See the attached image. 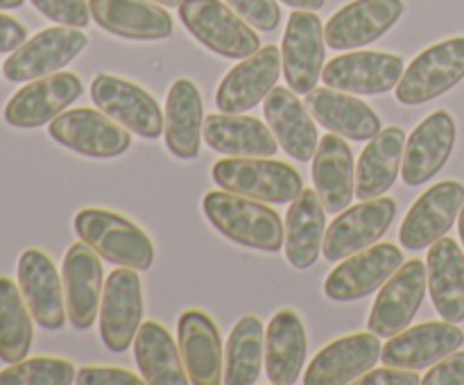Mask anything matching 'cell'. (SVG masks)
I'll return each mask as SVG.
<instances>
[{
  "label": "cell",
  "mask_w": 464,
  "mask_h": 385,
  "mask_svg": "<svg viewBox=\"0 0 464 385\" xmlns=\"http://www.w3.org/2000/svg\"><path fill=\"white\" fill-rule=\"evenodd\" d=\"M281 71H284V66H281V50L276 45L258 48L252 57L243 59L238 66H234L222 77L220 86L216 91L218 111H252L275 89Z\"/></svg>",
  "instance_id": "obj_18"
},
{
  "label": "cell",
  "mask_w": 464,
  "mask_h": 385,
  "mask_svg": "<svg viewBox=\"0 0 464 385\" xmlns=\"http://www.w3.org/2000/svg\"><path fill=\"white\" fill-rule=\"evenodd\" d=\"M77 370L63 358H23L0 371V385H71Z\"/></svg>",
  "instance_id": "obj_38"
},
{
  "label": "cell",
  "mask_w": 464,
  "mask_h": 385,
  "mask_svg": "<svg viewBox=\"0 0 464 385\" xmlns=\"http://www.w3.org/2000/svg\"><path fill=\"white\" fill-rule=\"evenodd\" d=\"M32 320L21 288L9 276H0V361L12 365L30 353L34 340Z\"/></svg>",
  "instance_id": "obj_37"
},
{
  "label": "cell",
  "mask_w": 464,
  "mask_h": 385,
  "mask_svg": "<svg viewBox=\"0 0 464 385\" xmlns=\"http://www.w3.org/2000/svg\"><path fill=\"white\" fill-rule=\"evenodd\" d=\"M403 16V0H352L324 25L331 50H358L388 34Z\"/></svg>",
  "instance_id": "obj_17"
},
{
  "label": "cell",
  "mask_w": 464,
  "mask_h": 385,
  "mask_svg": "<svg viewBox=\"0 0 464 385\" xmlns=\"http://www.w3.org/2000/svg\"><path fill=\"white\" fill-rule=\"evenodd\" d=\"M77 385H140L143 376L131 374L121 367H82L77 370Z\"/></svg>",
  "instance_id": "obj_41"
},
{
  "label": "cell",
  "mask_w": 464,
  "mask_h": 385,
  "mask_svg": "<svg viewBox=\"0 0 464 385\" xmlns=\"http://www.w3.org/2000/svg\"><path fill=\"white\" fill-rule=\"evenodd\" d=\"M27 41V30L16 18L0 14V54H12Z\"/></svg>",
  "instance_id": "obj_44"
},
{
  "label": "cell",
  "mask_w": 464,
  "mask_h": 385,
  "mask_svg": "<svg viewBox=\"0 0 464 385\" xmlns=\"http://www.w3.org/2000/svg\"><path fill=\"white\" fill-rule=\"evenodd\" d=\"M48 21L66 27L84 30L91 21V9L86 0H30Z\"/></svg>",
  "instance_id": "obj_39"
},
{
  "label": "cell",
  "mask_w": 464,
  "mask_h": 385,
  "mask_svg": "<svg viewBox=\"0 0 464 385\" xmlns=\"http://www.w3.org/2000/svg\"><path fill=\"white\" fill-rule=\"evenodd\" d=\"M313 184L329 213H343L356 195L353 152L343 136L329 134L320 140L313 157Z\"/></svg>",
  "instance_id": "obj_30"
},
{
  "label": "cell",
  "mask_w": 464,
  "mask_h": 385,
  "mask_svg": "<svg viewBox=\"0 0 464 385\" xmlns=\"http://www.w3.org/2000/svg\"><path fill=\"white\" fill-rule=\"evenodd\" d=\"M75 234L100 258L121 267L148 272L154 265V245L150 236L121 213L107 208H82L75 216Z\"/></svg>",
  "instance_id": "obj_2"
},
{
  "label": "cell",
  "mask_w": 464,
  "mask_h": 385,
  "mask_svg": "<svg viewBox=\"0 0 464 385\" xmlns=\"http://www.w3.org/2000/svg\"><path fill=\"white\" fill-rule=\"evenodd\" d=\"M68 320L77 331H89L100 315L104 272L100 254L82 240L68 247L62 265Z\"/></svg>",
  "instance_id": "obj_23"
},
{
  "label": "cell",
  "mask_w": 464,
  "mask_h": 385,
  "mask_svg": "<svg viewBox=\"0 0 464 385\" xmlns=\"http://www.w3.org/2000/svg\"><path fill=\"white\" fill-rule=\"evenodd\" d=\"M406 63L399 54L379 50H352L331 59L322 80L331 89L352 95H383L397 89Z\"/></svg>",
  "instance_id": "obj_14"
},
{
  "label": "cell",
  "mask_w": 464,
  "mask_h": 385,
  "mask_svg": "<svg viewBox=\"0 0 464 385\" xmlns=\"http://www.w3.org/2000/svg\"><path fill=\"white\" fill-rule=\"evenodd\" d=\"M179 351L186 374L193 385H218L225 379V351L222 338L211 315L202 311H186L177 322Z\"/></svg>",
  "instance_id": "obj_24"
},
{
  "label": "cell",
  "mask_w": 464,
  "mask_h": 385,
  "mask_svg": "<svg viewBox=\"0 0 464 385\" xmlns=\"http://www.w3.org/2000/svg\"><path fill=\"white\" fill-rule=\"evenodd\" d=\"M54 143L89 159H113L130 149V131L100 109H71L48 125Z\"/></svg>",
  "instance_id": "obj_10"
},
{
  "label": "cell",
  "mask_w": 464,
  "mask_h": 385,
  "mask_svg": "<svg viewBox=\"0 0 464 385\" xmlns=\"http://www.w3.org/2000/svg\"><path fill=\"white\" fill-rule=\"evenodd\" d=\"M25 0H0V9H18Z\"/></svg>",
  "instance_id": "obj_46"
},
{
  "label": "cell",
  "mask_w": 464,
  "mask_h": 385,
  "mask_svg": "<svg viewBox=\"0 0 464 385\" xmlns=\"http://www.w3.org/2000/svg\"><path fill=\"white\" fill-rule=\"evenodd\" d=\"M429 279L426 263L420 258L406 261L379 290L370 311L367 329L379 338H392L411 326L424 302Z\"/></svg>",
  "instance_id": "obj_12"
},
{
  "label": "cell",
  "mask_w": 464,
  "mask_h": 385,
  "mask_svg": "<svg viewBox=\"0 0 464 385\" xmlns=\"http://www.w3.org/2000/svg\"><path fill=\"white\" fill-rule=\"evenodd\" d=\"M464 344V331L456 322H424L392 335L381 351L383 365L401 370H426L458 351Z\"/></svg>",
  "instance_id": "obj_21"
},
{
  "label": "cell",
  "mask_w": 464,
  "mask_h": 385,
  "mask_svg": "<svg viewBox=\"0 0 464 385\" xmlns=\"http://www.w3.org/2000/svg\"><path fill=\"white\" fill-rule=\"evenodd\" d=\"M152 3L161 5V7H179V5L184 3V0H152Z\"/></svg>",
  "instance_id": "obj_47"
},
{
  "label": "cell",
  "mask_w": 464,
  "mask_h": 385,
  "mask_svg": "<svg viewBox=\"0 0 464 385\" xmlns=\"http://www.w3.org/2000/svg\"><path fill=\"white\" fill-rule=\"evenodd\" d=\"M143 284L139 270L118 267L107 276L100 302V338L113 353H125L143 324Z\"/></svg>",
  "instance_id": "obj_6"
},
{
  "label": "cell",
  "mask_w": 464,
  "mask_h": 385,
  "mask_svg": "<svg viewBox=\"0 0 464 385\" xmlns=\"http://www.w3.org/2000/svg\"><path fill=\"white\" fill-rule=\"evenodd\" d=\"M458 231H460V240H462V247H464V204L460 208V216H458Z\"/></svg>",
  "instance_id": "obj_48"
},
{
  "label": "cell",
  "mask_w": 464,
  "mask_h": 385,
  "mask_svg": "<svg viewBox=\"0 0 464 385\" xmlns=\"http://www.w3.org/2000/svg\"><path fill=\"white\" fill-rule=\"evenodd\" d=\"M324 213L326 208L317 190H302L290 202L288 217H285L284 254L295 270H308L320 258L326 234Z\"/></svg>",
  "instance_id": "obj_31"
},
{
  "label": "cell",
  "mask_w": 464,
  "mask_h": 385,
  "mask_svg": "<svg viewBox=\"0 0 464 385\" xmlns=\"http://www.w3.org/2000/svg\"><path fill=\"white\" fill-rule=\"evenodd\" d=\"M179 18L195 41L225 59H247L261 48L254 27L222 0H184Z\"/></svg>",
  "instance_id": "obj_4"
},
{
  "label": "cell",
  "mask_w": 464,
  "mask_h": 385,
  "mask_svg": "<svg viewBox=\"0 0 464 385\" xmlns=\"http://www.w3.org/2000/svg\"><path fill=\"white\" fill-rule=\"evenodd\" d=\"M394 216H397V202L385 195L362 199L356 207H347L326 229L324 245H322L324 258L338 263L376 245L388 234Z\"/></svg>",
  "instance_id": "obj_8"
},
{
  "label": "cell",
  "mask_w": 464,
  "mask_h": 385,
  "mask_svg": "<svg viewBox=\"0 0 464 385\" xmlns=\"http://www.w3.org/2000/svg\"><path fill=\"white\" fill-rule=\"evenodd\" d=\"M308 351L306 326L293 308H284L270 320L266 333V371L270 383H297Z\"/></svg>",
  "instance_id": "obj_33"
},
{
  "label": "cell",
  "mask_w": 464,
  "mask_h": 385,
  "mask_svg": "<svg viewBox=\"0 0 464 385\" xmlns=\"http://www.w3.org/2000/svg\"><path fill=\"white\" fill-rule=\"evenodd\" d=\"M381 340L372 331L352 333L334 340L317 351L311 365L306 367L304 383L306 385H347L356 383L362 374L374 370L381 361Z\"/></svg>",
  "instance_id": "obj_22"
},
{
  "label": "cell",
  "mask_w": 464,
  "mask_h": 385,
  "mask_svg": "<svg viewBox=\"0 0 464 385\" xmlns=\"http://www.w3.org/2000/svg\"><path fill=\"white\" fill-rule=\"evenodd\" d=\"M429 293L438 315L447 322L464 320V252L453 238H440L426 256Z\"/></svg>",
  "instance_id": "obj_32"
},
{
  "label": "cell",
  "mask_w": 464,
  "mask_h": 385,
  "mask_svg": "<svg viewBox=\"0 0 464 385\" xmlns=\"http://www.w3.org/2000/svg\"><path fill=\"white\" fill-rule=\"evenodd\" d=\"M462 204L464 186L460 181L447 179L430 186L403 217L401 229H399L401 247L420 252L444 238L456 225Z\"/></svg>",
  "instance_id": "obj_15"
},
{
  "label": "cell",
  "mask_w": 464,
  "mask_h": 385,
  "mask_svg": "<svg viewBox=\"0 0 464 385\" xmlns=\"http://www.w3.org/2000/svg\"><path fill=\"white\" fill-rule=\"evenodd\" d=\"M204 143L227 157H275L279 149L270 125L243 113H211L204 118Z\"/></svg>",
  "instance_id": "obj_29"
},
{
  "label": "cell",
  "mask_w": 464,
  "mask_h": 385,
  "mask_svg": "<svg viewBox=\"0 0 464 385\" xmlns=\"http://www.w3.org/2000/svg\"><path fill=\"white\" fill-rule=\"evenodd\" d=\"M134 356L140 376L150 385H186L190 383L186 374L181 351L175 338L159 322H143L134 338Z\"/></svg>",
  "instance_id": "obj_35"
},
{
  "label": "cell",
  "mask_w": 464,
  "mask_h": 385,
  "mask_svg": "<svg viewBox=\"0 0 464 385\" xmlns=\"http://www.w3.org/2000/svg\"><path fill=\"white\" fill-rule=\"evenodd\" d=\"M306 107L324 130L343 139L361 143L372 140L381 131V118L370 104L331 86L306 93Z\"/></svg>",
  "instance_id": "obj_28"
},
{
  "label": "cell",
  "mask_w": 464,
  "mask_h": 385,
  "mask_svg": "<svg viewBox=\"0 0 464 385\" xmlns=\"http://www.w3.org/2000/svg\"><path fill=\"white\" fill-rule=\"evenodd\" d=\"M361 385H420V374L415 370H401V367H381V370H370L356 380Z\"/></svg>",
  "instance_id": "obj_43"
},
{
  "label": "cell",
  "mask_w": 464,
  "mask_h": 385,
  "mask_svg": "<svg viewBox=\"0 0 464 385\" xmlns=\"http://www.w3.org/2000/svg\"><path fill=\"white\" fill-rule=\"evenodd\" d=\"M163 136L172 157L181 161L199 157L204 140V102L198 84L190 80H175L163 109Z\"/></svg>",
  "instance_id": "obj_27"
},
{
  "label": "cell",
  "mask_w": 464,
  "mask_h": 385,
  "mask_svg": "<svg viewBox=\"0 0 464 385\" xmlns=\"http://www.w3.org/2000/svg\"><path fill=\"white\" fill-rule=\"evenodd\" d=\"M279 3L288 5L293 9H306V12H317V9L324 7L326 0H279Z\"/></svg>",
  "instance_id": "obj_45"
},
{
  "label": "cell",
  "mask_w": 464,
  "mask_h": 385,
  "mask_svg": "<svg viewBox=\"0 0 464 385\" xmlns=\"http://www.w3.org/2000/svg\"><path fill=\"white\" fill-rule=\"evenodd\" d=\"M18 288L36 324L45 331H59L66 324V294L63 279L53 258L41 249H25L18 258Z\"/></svg>",
  "instance_id": "obj_19"
},
{
  "label": "cell",
  "mask_w": 464,
  "mask_h": 385,
  "mask_svg": "<svg viewBox=\"0 0 464 385\" xmlns=\"http://www.w3.org/2000/svg\"><path fill=\"white\" fill-rule=\"evenodd\" d=\"M254 30L275 32L281 23L279 0H225Z\"/></svg>",
  "instance_id": "obj_40"
},
{
  "label": "cell",
  "mask_w": 464,
  "mask_h": 385,
  "mask_svg": "<svg viewBox=\"0 0 464 385\" xmlns=\"http://www.w3.org/2000/svg\"><path fill=\"white\" fill-rule=\"evenodd\" d=\"M91 100L130 134L157 140L163 131V113L157 100L139 84L100 72L91 82Z\"/></svg>",
  "instance_id": "obj_7"
},
{
  "label": "cell",
  "mask_w": 464,
  "mask_h": 385,
  "mask_svg": "<svg viewBox=\"0 0 464 385\" xmlns=\"http://www.w3.org/2000/svg\"><path fill=\"white\" fill-rule=\"evenodd\" d=\"M406 131L401 127H385L362 149L356 166V197L374 199L388 193L401 175Z\"/></svg>",
  "instance_id": "obj_34"
},
{
  "label": "cell",
  "mask_w": 464,
  "mask_h": 385,
  "mask_svg": "<svg viewBox=\"0 0 464 385\" xmlns=\"http://www.w3.org/2000/svg\"><path fill=\"white\" fill-rule=\"evenodd\" d=\"M202 208L213 229L231 243L270 254L284 249V220L266 202L229 190H211L204 195Z\"/></svg>",
  "instance_id": "obj_1"
},
{
  "label": "cell",
  "mask_w": 464,
  "mask_h": 385,
  "mask_svg": "<svg viewBox=\"0 0 464 385\" xmlns=\"http://www.w3.org/2000/svg\"><path fill=\"white\" fill-rule=\"evenodd\" d=\"M89 43V36L80 27H48L27 39L21 48L14 50L3 63V75L9 82H34L59 72L72 62Z\"/></svg>",
  "instance_id": "obj_9"
},
{
  "label": "cell",
  "mask_w": 464,
  "mask_h": 385,
  "mask_svg": "<svg viewBox=\"0 0 464 385\" xmlns=\"http://www.w3.org/2000/svg\"><path fill=\"white\" fill-rule=\"evenodd\" d=\"M458 127L449 111L440 109L426 116L406 139L401 179L408 186H421L433 179L456 148Z\"/></svg>",
  "instance_id": "obj_20"
},
{
  "label": "cell",
  "mask_w": 464,
  "mask_h": 385,
  "mask_svg": "<svg viewBox=\"0 0 464 385\" xmlns=\"http://www.w3.org/2000/svg\"><path fill=\"white\" fill-rule=\"evenodd\" d=\"M263 116L288 157L295 161H311L315 157L320 145L315 118L295 91L275 86L263 100Z\"/></svg>",
  "instance_id": "obj_26"
},
{
  "label": "cell",
  "mask_w": 464,
  "mask_h": 385,
  "mask_svg": "<svg viewBox=\"0 0 464 385\" xmlns=\"http://www.w3.org/2000/svg\"><path fill=\"white\" fill-rule=\"evenodd\" d=\"M464 80V36L440 41L417 54L397 84V102L426 104Z\"/></svg>",
  "instance_id": "obj_5"
},
{
  "label": "cell",
  "mask_w": 464,
  "mask_h": 385,
  "mask_svg": "<svg viewBox=\"0 0 464 385\" xmlns=\"http://www.w3.org/2000/svg\"><path fill=\"white\" fill-rule=\"evenodd\" d=\"M324 25L315 12L297 9L290 14L281 41V66L288 89L306 95L315 89L324 71Z\"/></svg>",
  "instance_id": "obj_11"
},
{
  "label": "cell",
  "mask_w": 464,
  "mask_h": 385,
  "mask_svg": "<svg viewBox=\"0 0 464 385\" xmlns=\"http://www.w3.org/2000/svg\"><path fill=\"white\" fill-rule=\"evenodd\" d=\"M211 177L222 190L266 204H288L304 190L302 175L270 157L220 159L211 168Z\"/></svg>",
  "instance_id": "obj_3"
},
{
  "label": "cell",
  "mask_w": 464,
  "mask_h": 385,
  "mask_svg": "<svg viewBox=\"0 0 464 385\" xmlns=\"http://www.w3.org/2000/svg\"><path fill=\"white\" fill-rule=\"evenodd\" d=\"M424 385H464V351H453L435 362L421 379Z\"/></svg>",
  "instance_id": "obj_42"
},
{
  "label": "cell",
  "mask_w": 464,
  "mask_h": 385,
  "mask_svg": "<svg viewBox=\"0 0 464 385\" xmlns=\"http://www.w3.org/2000/svg\"><path fill=\"white\" fill-rule=\"evenodd\" d=\"M82 93H84V84L75 72H53L16 91L5 104L3 118L7 125L18 127V130L44 127L62 116Z\"/></svg>",
  "instance_id": "obj_13"
},
{
  "label": "cell",
  "mask_w": 464,
  "mask_h": 385,
  "mask_svg": "<svg viewBox=\"0 0 464 385\" xmlns=\"http://www.w3.org/2000/svg\"><path fill=\"white\" fill-rule=\"evenodd\" d=\"M403 252L392 243H379L344 258L324 281V294L331 302H358L374 294L399 267Z\"/></svg>",
  "instance_id": "obj_16"
},
{
  "label": "cell",
  "mask_w": 464,
  "mask_h": 385,
  "mask_svg": "<svg viewBox=\"0 0 464 385\" xmlns=\"http://www.w3.org/2000/svg\"><path fill=\"white\" fill-rule=\"evenodd\" d=\"M266 361V331L256 315H245L236 322L225 347L227 385H254Z\"/></svg>",
  "instance_id": "obj_36"
},
{
  "label": "cell",
  "mask_w": 464,
  "mask_h": 385,
  "mask_svg": "<svg viewBox=\"0 0 464 385\" xmlns=\"http://www.w3.org/2000/svg\"><path fill=\"white\" fill-rule=\"evenodd\" d=\"M91 18L127 41H163L175 32L166 7L152 0H89Z\"/></svg>",
  "instance_id": "obj_25"
}]
</instances>
